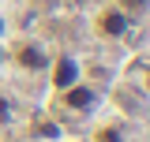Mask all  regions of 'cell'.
I'll list each match as a JSON object with an SVG mask.
<instances>
[{"mask_svg":"<svg viewBox=\"0 0 150 142\" xmlns=\"http://www.w3.org/2000/svg\"><path fill=\"white\" fill-rule=\"evenodd\" d=\"M146 4H150V0H116V8H124L128 15H131V11H139V8H146Z\"/></svg>","mask_w":150,"mask_h":142,"instance_id":"cell-5","label":"cell"},{"mask_svg":"<svg viewBox=\"0 0 150 142\" xmlns=\"http://www.w3.org/2000/svg\"><path fill=\"white\" fill-rule=\"evenodd\" d=\"M8 64V49H4V41H0V67Z\"/></svg>","mask_w":150,"mask_h":142,"instance_id":"cell-8","label":"cell"},{"mask_svg":"<svg viewBox=\"0 0 150 142\" xmlns=\"http://www.w3.org/2000/svg\"><path fill=\"white\" fill-rule=\"evenodd\" d=\"M60 97H64V105H68V108H75V112H86V108H94V101H98V93H94V90L86 86L83 79H79L75 86H68Z\"/></svg>","mask_w":150,"mask_h":142,"instance_id":"cell-4","label":"cell"},{"mask_svg":"<svg viewBox=\"0 0 150 142\" xmlns=\"http://www.w3.org/2000/svg\"><path fill=\"white\" fill-rule=\"evenodd\" d=\"M0 120H8V101H0Z\"/></svg>","mask_w":150,"mask_h":142,"instance_id":"cell-9","label":"cell"},{"mask_svg":"<svg viewBox=\"0 0 150 142\" xmlns=\"http://www.w3.org/2000/svg\"><path fill=\"white\" fill-rule=\"evenodd\" d=\"M4 34H8V19L0 15V41H4Z\"/></svg>","mask_w":150,"mask_h":142,"instance_id":"cell-7","label":"cell"},{"mask_svg":"<svg viewBox=\"0 0 150 142\" xmlns=\"http://www.w3.org/2000/svg\"><path fill=\"white\" fill-rule=\"evenodd\" d=\"M101 142H124V138H120V131H101Z\"/></svg>","mask_w":150,"mask_h":142,"instance_id":"cell-6","label":"cell"},{"mask_svg":"<svg viewBox=\"0 0 150 142\" xmlns=\"http://www.w3.org/2000/svg\"><path fill=\"white\" fill-rule=\"evenodd\" d=\"M79 79H83V67H79L75 56H53L49 60V82H53L56 93H64L68 86H75Z\"/></svg>","mask_w":150,"mask_h":142,"instance_id":"cell-2","label":"cell"},{"mask_svg":"<svg viewBox=\"0 0 150 142\" xmlns=\"http://www.w3.org/2000/svg\"><path fill=\"white\" fill-rule=\"evenodd\" d=\"M94 30L101 37H124L131 30V15L124 11V8H116V4H109V8H101L98 11V19H94Z\"/></svg>","mask_w":150,"mask_h":142,"instance_id":"cell-1","label":"cell"},{"mask_svg":"<svg viewBox=\"0 0 150 142\" xmlns=\"http://www.w3.org/2000/svg\"><path fill=\"white\" fill-rule=\"evenodd\" d=\"M8 56H11L23 71H45L49 60H53V53H49L45 45H38V41H23V45H15Z\"/></svg>","mask_w":150,"mask_h":142,"instance_id":"cell-3","label":"cell"}]
</instances>
